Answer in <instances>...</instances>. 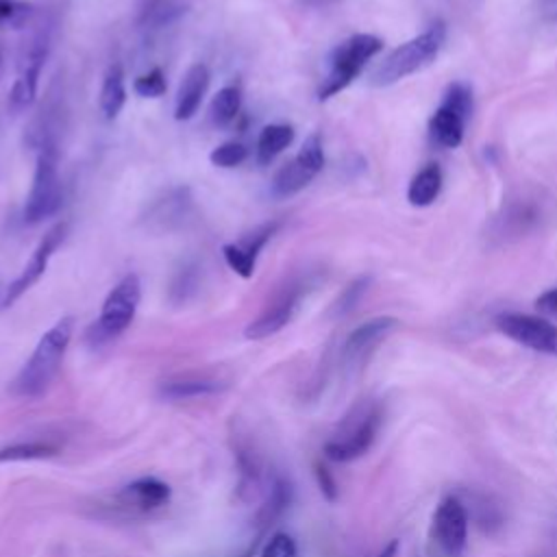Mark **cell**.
I'll return each instance as SVG.
<instances>
[{
    "instance_id": "44dd1931",
    "label": "cell",
    "mask_w": 557,
    "mask_h": 557,
    "mask_svg": "<svg viewBox=\"0 0 557 557\" xmlns=\"http://www.w3.org/2000/svg\"><path fill=\"white\" fill-rule=\"evenodd\" d=\"M294 141V128L289 124H268L257 137V161L268 165Z\"/></svg>"
},
{
    "instance_id": "e0dca14e",
    "label": "cell",
    "mask_w": 557,
    "mask_h": 557,
    "mask_svg": "<svg viewBox=\"0 0 557 557\" xmlns=\"http://www.w3.org/2000/svg\"><path fill=\"white\" fill-rule=\"evenodd\" d=\"M120 498L139 511H154L163 507L170 500V485L157 476H141L133 483H128Z\"/></svg>"
},
{
    "instance_id": "d6a6232c",
    "label": "cell",
    "mask_w": 557,
    "mask_h": 557,
    "mask_svg": "<svg viewBox=\"0 0 557 557\" xmlns=\"http://www.w3.org/2000/svg\"><path fill=\"white\" fill-rule=\"evenodd\" d=\"M535 307H537L542 313L557 318V287L544 292V294L535 300Z\"/></svg>"
},
{
    "instance_id": "7c38bea8",
    "label": "cell",
    "mask_w": 557,
    "mask_h": 557,
    "mask_svg": "<svg viewBox=\"0 0 557 557\" xmlns=\"http://www.w3.org/2000/svg\"><path fill=\"white\" fill-rule=\"evenodd\" d=\"M433 537L442 550L457 557L468 540V513L455 496H446L433 513Z\"/></svg>"
},
{
    "instance_id": "4316f807",
    "label": "cell",
    "mask_w": 557,
    "mask_h": 557,
    "mask_svg": "<svg viewBox=\"0 0 557 557\" xmlns=\"http://www.w3.org/2000/svg\"><path fill=\"white\" fill-rule=\"evenodd\" d=\"M28 0H0V28H22L33 15Z\"/></svg>"
},
{
    "instance_id": "484cf974",
    "label": "cell",
    "mask_w": 557,
    "mask_h": 557,
    "mask_svg": "<svg viewBox=\"0 0 557 557\" xmlns=\"http://www.w3.org/2000/svg\"><path fill=\"white\" fill-rule=\"evenodd\" d=\"M198 265L194 261H185L172 276V285H170V296L176 302L187 300L196 289H198Z\"/></svg>"
},
{
    "instance_id": "5bb4252c",
    "label": "cell",
    "mask_w": 557,
    "mask_h": 557,
    "mask_svg": "<svg viewBox=\"0 0 557 557\" xmlns=\"http://www.w3.org/2000/svg\"><path fill=\"white\" fill-rule=\"evenodd\" d=\"M191 209H194V198L189 187H172L148 207L144 222L150 231H159V233L172 231V228H178L189 218Z\"/></svg>"
},
{
    "instance_id": "7a4b0ae2",
    "label": "cell",
    "mask_w": 557,
    "mask_h": 557,
    "mask_svg": "<svg viewBox=\"0 0 557 557\" xmlns=\"http://www.w3.org/2000/svg\"><path fill=\"white\" fill-rule=\"evenodd\" d=\"M446 39V28L442 22L431 24L424 33H420L418 37L400 44L398 48H394L372 72L370 83L374 87H387L398 83L400 78L426 67L442 50Z\"/></svg>"
},
{
    "instance_id": "ba28073f",
    "label": "cell",
    "mask_w": 557,
    "mask_h": 557,
    "mask_svg": "<svg viewBox=\"0 0 557 557\" xmlns=\"http://www.w3.org/2000/svg\"><path fill=\"white\" fill-rule=\"evenodd\" d=\"M500 333L513 342L550 357H557V324L529 313H503L496 318Z\"/></svg>"
},
{
    "instance_id": "4fadbf2b",
    "label": "cell",
    "mask_w": 557,
    "mask_h": 557,
    "mask_svg": "<svg viewBox=\"0 0 557 557\" xmlns=\"http://www.w3.org/2000/svg\"><path fill=\"white\" fill-rule=\"evenodd\" d=\"M276 231H278V222H265L252 228L250 233H244L237 242L224 244L222 255L226 265L242 278H250L255 274L259 252L265 248V244L272 239Z\"/></svg>"
},
{
    "instance_id": "9a60e30c",
    "label": "cell",
    "mask_w": 557,
    "mask_h": 557,
    "mask_svg": "<svg viewBox=\"0 0 557 557\" xmlns=\"http://www.w3.org/2000/svg\"><path fill=\"white\" fill-rule=\"evenodd\" d=\"M209 81H211V74L205 63H194L187 67V72L178 85V91H176L174 120L185 122V120L194 117V113L198 111V107L209 89Z\"/></svg>"
},
{
    "instance_id": "e575fe53",
    "label": "cell",
    "mask_w": 557,
    "mask_h": 557,
    "mask_svg": "<svg viewBox=\"0 0 557 557\" xmlns=\"http://www.w3.org/2000/svg\"><path fill=\"white\" fill-rule=\"evenodd\" d=\"M2 61H4V57H2V48H0V74H2Z\"/></svg>"
},
{
    "instance_id": "f546056e",
    "label": "cell",
    "mask_w": 557,
    "mask_h": 557,
    "mask_svg": "<svg viewBox=\"0 0 557 557\" xmlns=\"http://www.w3.org/2000/svg\"><path fill=\"white\" fill-rule=\"evenodd\" d=\"M442 107H448L450 111L468 120L472 113V91L463 83H453L444 94Z\"/></svg>"
},
{
    "instance_id": "30bf717a",
    "label": "cell",
    "mask_w": 557,
    "mask_h": 557,
    "mask_svg": "<svg viewBox=\"0 0 557 557\" xmlns=\"http://www.w3.org/2000/svg\"><path fill=\"white\" fill-rule=\"evenodd\" d=\"M46 57H48V35L44 33V35H37L30 41L26 54L20 61L17 76H15L13 87L9 91V111L11 113L17 115L35 102L39 74H41L44 63H46Z\"/></svg>"
},
{
    "instance_id": "83f0119b",
    "label": "cell",
    "mask_w": 557,
    "mask_h": 557,
    "mask_svg": "<svg viewBox=\"0 0 557 557\" xmlns=\"http://www.w3.org/2000/svg\"><path fill=\"white\" fill-rule=\"evenodd\" d=\"M248 159V148L242 141H224L215 146L209 154V161L218 168H237Z\"/></svg>"
},
{
    "instance_id": "1f68e13d",
    "label": "cell",
    "mask_w": 557,
    "mask_h": 557,
    "mask_svg": "<svg viewBox=\"0 0 557 557\" xmlns=\"http://www.w3.org/2000/svg\"><path fill=\"white\" fill-rule=\"evenodd\" d=\"M261 557H298V548L292 535L274 533L261 550Z\"/></svg>"
},
{
    "instance_id": "3957f363",
    "label": "cell",
    "mask_w": 557,
    "mask_h": 557,
    "mask_svg": "<svg viewBox=\"0 0 557 557\" xmlns=\"http://www.w3.org/2000/svg\"><path fill=\"white\" fill-rule=\"evenodd\" d=\"M37 148L39 152L35 161V174L24 202V222L30 226L52 218L63 202V189L59 178V148L54 137L44 139Z\"/></svg>"
},
{
    "instance_id": "2e32d148",
    "label": "cell",
    "mask_w": 557,
    "mask_h": 557,
    "mask_svg": "<svg viewBox=\"0 0 557 557\" xmlns=\"http://www.w3.org/2000/svg\"><path fill=\"white\" fill-rule=\"evenodd\" d=\"M396 326H398V320H396V318H389V315L372 318V320L359 324V326L346 337L344 357L350 359V361L363 357V355L370 352L381 339H385Z\"/></svg>"
},
{
    "instance_id": "6da1fadb",
    "label": "cell",
    "mask_w": 557,
    "mask_h": 557,
    "mask_svg": "<svg viewBox=\"0 0 557 557\" xmlns=\"http://www.w3.org/2000/svg\"><path fill=\"white\" fill-rule=\"evenodd\" d=\"M74 333V318H59L37 342L28 361L22 366L13 381V392L20 396H39L54 381L63 355Z\"/></svg>"
},
{
    "instance_id": "8fae6325",
    "label": "cell",
    "mask_w": 557,
    "mask_h": 557,
    "mask_svg": "<svg viewBox=\"0 0 557 557\" xmlns=\"http://www.w3.org/2000/svg\"><path fill=\"white\" fill-rule=\"evenodd\" d=\"M302 292H305V285L298 281H289L287 285H283L274 294L270 305L259 313V318H255L244 329L246 339H265V337L278 333L283 326H287L298 309Z\"/></svg>"
},
{
    "instance_id": "7402d4cb",
    "label": "cell",
    "mask_w": 557,
    "mask_h": 557,
    "mask_svg": "<svg viewBox=\"0 0 557 557\" xmlns=\"http://www.w3.org/2000/svg\"><path fill=\"white\" fill-rule=\"evenodd\" d=\"M442 189V170L435 163H429L422 168L407 187V200L413 207H426L431 205Z\"/></svg>"
},
{
    "instance_id": "ac0fdd59",
    "label": "cell",
    "mask_w": 557,
    "mask_h": 557,
    "mask_svg": "<svg viewBox=\"0 0 557 557\" xmlns=\"http://www.w3.org/2000/svg\"><path fill=\"white\" fill-rule=\"evenodd\" d=\"M126 102V83H124V70L117 61H113L100 85V96H98V107L104 120H115Z\"/></svg>"
},
{
    "instance_id": "5b68a950",
    "label": "cell",
    "mask_w": 557,
    "mask_h": 557,
    "mask_svg": "<svg viewBox=\"0 0 557 557\" xmlns=\"http://www.w3.org/2000/svg\"><path fill=\"white\" fill-rule=\"evenodd\" d=\"M139 300H141L139 276L135 272H128L107 294L100 315H98L96 324L89 329L91 342L100 344V342H109V339H115L117 335H122L131 326V322L137 313Z\"/></svg>"
},
{
    "instance_id": "f1b7e54d",
    "label": "cell",
    "mask_w": 557,
    "mask_h": 557,
    "mask_svg": "<svg viewBox=\"0 0 557 557\" xmlns=\"http://www.w3.org/2000/svg\"><path fill=\"white\" fill-rule=\"evenodd\" d=\"M168 89V83H165V74L161 67H152L144 74H139L133 83V91L141 98H159L163 96Z\"/></svg>"
},
{
    "instance_id": "cb8c5ba5",
    "label": "cell",
    "mask_w": 557,
    "mask_h": 557,
    "mask_svg": "<svg viewBox=\"0 0 557 557\" xmlns=\"http://www.w3.org/2000/svg\"><path fill=\"white\" fill-rule=\"evenodd\" d=\"M242 109V89L239 85H224L211 102V120L218 128H226L235 122Z\"/></svg>"
},
{
    "instance_id": "d4e9b609",
    "label": "cell",
    "mask_w": 557,
    "mask_h": 557,
    "mask_svg": "<svg viewBox=\"0 0 557 557\" xmlns=\"http://www.w3.org/2000/svg\"><path fill=\"white\" fill-rule=\"evenodd\" d=\"M57 446L48 442H17L0 448V463L9 461H30V459H46L57 455Z\"/></svg>"
},
{
    "instance_id": "8992f818",
    "label": "cell",
    "mask_w": 557,
    "mask_h": 557,
    "mask_svg": "<svg viewBox=\"0 0 557 557\" xmlns=\"http://www.w3.org/2000/svg\"><path fill=\"white\" fill-rule=\"evenodd\" d=\"M322 168H324L322 137L318 133H311L300 146L298 154L276 170L272 178V196L289 198L302 191L322 172Z\"/></svg>"
},
{
    "instance_id": "ffe728a7",
    "label": "cell",
    "mask_w": 557,
    "mask_h": 557,
    "mask_svg": "<svg viewBox=\"0 0 557 557\" xmlns=\"http://www.w3.org/2000/svg\"><path fill=\"white\" fill-rule=\"evenodd\" d=\"M185 13V4L181 0H146L139 9L137 24L148 30H157L174 24Z\"/></svg>"
},
{
    "instance_id": "9c48e42d",
    "label": "cell",
    "mask_w": 557,
    "mask_h": 557,
    "mask_svg": "<svg viewBox=\"0 0 557 557\" xmlns=\"http://www.w3.org/2000/svg\"><path fill=\"white\" fill-rule=\"evenodd\" d=\"M67 233V224L65 222H57L54 226H50L46 231V235L39 239L37 248L33 250L28 263L22 268V272L9 283L7 294L2 298V307H11L15 300H20L46 272L50 257L54 255V250L61 246V242L65 239Z\"/></svg>"
},
{
    "instance_id": "603a6c76",
    "label": "cell",
    "mask_w": 557,
    "mask_h": 557,
    "mask_svg": "<svg viewBox=\"0 0 557 557\" xmlns=\"http://www.w3.org/2000/svg\"><path fill=\"white\" fill-rule=\"evenodd\" d=\"M222 387L220 381L211 379V376H196V374H185L178 379H172L168 383H163L161 394L168 398H194V396H205V394H213Z\"/></svg>"
},
{
    "instance_id": "277c9868",
    "label": "cell",
    "mask_w": 557,
    "mask_h": 557,
    "mask_svg": "<svg viewBox=\"0 0 557 557\" xmlns=\"http://www.w3.org/2000/svg\"><path fill=\"white\" fill-rule=\"evenodd\" d=\"M381 48L383 41L368 33H359L342 41L331 54V70L318 89V100H329L348 87L359 76L363 65L381 52Z\"/></svg>"
},
{
    "instance_id": "52a82bcc",
    "label": "cell",
    "mask_w": 557,
    "mask_h": 557,
    "mask_svg": "<svg viewBox=\"0 0 557 557\" xmlns=\"http://www.w3.org/2000/svg\"><path fill=\"white\" fill-rule=\"evenodd\" d=\"M381 424V411L376 405L361 407L346 420L342 431L324 444V455L333 461H352L368 453Z\"/></svg>"
},
{
    "instance_id": "4dcf8cb0",
    "label": "cell",
    "mask_w": 557,
    "mask_h": 557,
    "mask_svg": "<svg viewBox=\"0 0 557 557\" xmlns=\"http://www.w3.org/2000/svg\"><path fill=\"white\" fill-rule=\"evenodd\" d=\"M368 283H370V276H359V278H355L350 285H346V289L339 294V298H337V302H335V311H337L339 315L346 313V311H350V309L359 302L361 294L368 289Z\"/></svg>"
},
{
    "instance_id": "d6986e66",
    "label": "cell",
    "mask_w": 557,
    "mask_h": 557,
    "mask_svg": "<svg viewBox=\"0 0 557 557\" xmlns=\"http://www.w3.org/2000/svg\"><path fill=\"white\" fill-rule=\"evenodd\" d=\"M463 126H466V120L461 115L440 104V109L433 113L429 122V133L433 141L440 144L442 148H457L463 139Z\"/></svg>"
},
{
    "instance_id": "836d02e7",
    "label": "cell",
    "mask_w": 557,
    "mask_h": 557,
    "mask_svg": "<svg viewBox=\"0 0 557 557\" xmlns=\"http://www.w3.org/2000/svg\"><path fill=\"white\" fill-rule=\"evenodd\" d=\"M315 476H318V483H320V490L324 492V496L329 498V500H333L335 498V481H333V476H331V472L324 468V466H315Z\"/></svg>"
}]
</instances>
